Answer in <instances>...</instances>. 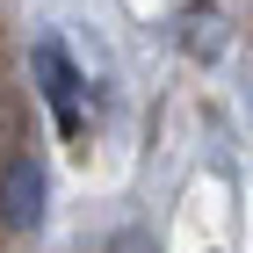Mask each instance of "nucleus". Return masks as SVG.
Here are the masks:
<instances>
[{"mask_svg":"<svg viewBox=\"0 0 253 253\" xmlns=\"http://www.w3.org/2000/svg\"><path fill=\"white\" fill-rule=\"evenodd\" d=\"M37 217H43V167H37V152H15L0 167V224L29 232Z\"/></svg>","mask_w":253,"mask_h":253,"instance_id":"f257e3e1","label":"nucleus"},{"mask_svg":"<svg viewBox=\"0 0 253 253\" xmlns=\"http://www.w3.org/2000/svg\"><path fill=\"white\" fill-rule=\"evenodd\" d=\"M37 80H43V101L58 109V130L80 137L87 116H80V73H73V58H65V43H51V37L37 43Z\"/></svg>","mask_w":253,"mask_h":253,"instance_id":"f03ea898","label":"nucleus"},{"mask_svg":"<svg viewBox=\"0 0 253 253\" xmlns=\"http://www.w3.org/2000/svg\"><path fill=\"white\" fill-rule=\"evenodd\" d=\"M181 43H188V58H203V65H210L217 51H224V15H217L210 0H203V7H188V15H181Z\"/></svg>","mask_w":253,"mask_h":253,"instance_id":"7ed1b4c3","label":"nucleus"},{"mask_svg":"<svg viewBox=\"0 0 253 253\" xmlns=\"http://www.w3.org/2000/svg\"><path fill=\"white\" fill-rule=\"evenodd\" d=\"M109 253H152V246H145V239H116Z\"/></svg>","mask_w":253,"mask_h":253,"instance_id":"20e7f679","label":"nucleus"}]
</instances>
